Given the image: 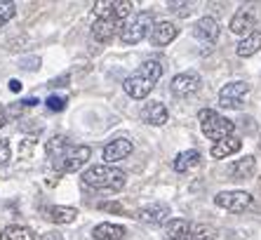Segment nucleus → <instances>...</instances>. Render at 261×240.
I'll return each instance as SVG.
<instances>
[{
    "label": "nucleus",
    "instance_id": "f257e3e1",
    "mask_svg": "<svg viewBox=\"0 0 261 240\" xmlns=\"http://www.w3.org/2000/svg\"><path fill=\"white\" fill-rule=\"evenodd\" d=\"M45 151H47L49 165L55 170H59V172H75V170L83 167L92 156L90 146L71 144L68 137H64V134H57V137L49 139Z\"/></svg>",
    "mask_w": 261,
    "mask_h": 240
},
{
    "label": "nucleus",
    "instance_id": "f03ea898",
    "mask_svg": "<svg viewBox=\"0 0 261 240\" xmlns=\"http://www.w3.org/2000/svg\"><path fill=\"white\" fill-rule=\"evenodd\" d=\"M163 76V64L158 59H146L132 76L125 78L122 87L132 99H144V97L151 94V90L155 87V83Z\"/></svg>",
    "mask_w": 261,
    "mask_h": 240
},
{
    "label": "nucleus",
    "instance_id": "7ed1b4c3",
    "mask_svg": "<svg viewBox=\"0 0 261 240\" xmlns=\"http://www.w3.org/2000/svg\"><path fill=\"white\" fill-rule=\"evenodd\" d=\"M125 172L113 165H94L83 172V184L97 191H120L125 186Z\"/></svg>",
    "mask_w": 261,
    "mask_h": 240
},
{
    "label": "nucleus",
    "instance_id": "20e7f679",
    "mask_svg": "<svg viewBox=\"0 0 261 240\" xmlns=\"http://www.w3.org/2000/svg\"><path fill=\"white\" fill-rule=\"evenodd\" d=\"M167 240H217V231L207 224H195L189 219H170L165 224Z\"/></svg>",
    "mask_w": 261,
    "mask_h": 240
},
{
    "label": "nucleus",
    "instance_id": "39448f33",
    "mask_svg": "<svg viewBox=\"0 0 261 240\" xmlns=\"http://www.w3.org/2000/svg\"><path fill=\"white\" fill-rule=\"evenodd\" d=\"M198 120H200L202 134H205L207 139H212L214 144L221 141V139H226V137H233L236 125H233L228 118H224L221 113L212 111V108H202L200 113H198Z\"/></svg>",
    "mask_w": 261,
    "mask_h": 240
},
{
    "label": "nucleus",
    "instance_id": "423d86ee",
    "mask_svg": "<svg viewBox=\"0 0 261 240\" xmlns=\"http://www.w3.org/2000/svg\"><path fill=\"white\" fill-rule=\"evenodd\" d=\"M153 29V14L151 12H137L132 14V19H127L122 24V31H120V40L125 45H137L141 42Z\"/></svg>",
    "mask_w": 261,
    "mask_h": 240
},
{
    "label": "nucleus",
    "instance_id": "0eeeda50",
    "mask_svg": "<svg viewBox=\"0 0 261 240\" xmlns=\"http://www.w3.org/2000/svg\"><path fill=\"white\" fill-rule=\"evenodd\" d=\"M249 97V85L245 80L228 83L219 90V106L221 108H243V104Z\"/></svg>",
    "mask_w": 261,
    "mask_h": 240
},
{
    "label": "nucleus",
    "instance_id": "6e6552de",
    "mask_svg": "<svg viewBox=\"0 0 261 240\" xmlns=\"http://www.w3.org/2000/svg\"><path fill=\"white\" fill-rule=\"evenodd\" d=\"M214 205L226 212L240 214V212L252 207V196H249L247 191H221L214 196Z\"/></svg>",
    "mask_w": 261,
    "mask_h": 240
},
{
    "label": "nucleus",
    "instance_id": "1a4fd4ad",
    "mask_svg": "<svg viewBox=\"0 0 261 240\" xmlns=\"http://www.w3.org/2000/svg\"><path fill=\"white\" fill-rule=\"evenodd\" d=\"M129 14H132V3L129 0H99L94 5V17H113L118 21H122Z\"/></svg>",
    "mask_w": 261,
    "mask_h": 240
},
{
    "label": "nucleus",
    "instance_id": "9d476101",
    "mask_svg": "<svg viewBox=\"0 0 261 240\" xmlns=\"http://www.w3.org/2000/svg\"><path fill=\"white\" fill-rule=\"evenodd\" d=\"M137 219L141 224H151V226H160V224H167L170 222V205L165 203H153V205H146L141 210H137Z\"/></svg>",
    "mask_w": 261,
    "mask_h": 240
},
{
    "label": "nucleus",
    "instance_id": "9b49d317",
    "mask_svg": "<svg viewBox=\"0 0 261 240\" xmlns=\"http://www.w3.org/2000/svg\"><path fill=\"white\" fill-rule=\"evenodd\" d=\"M200 85H202L200 76L193 73V71H189V73H179V76H174L170 87H172V94H176V97H191V94H195V92L200 90Z\"/></svg>",
    "mask_w": 261,
    "mask_h": 240
},
{
    "label": "nucleus",
    "instance_id": "f8f14e48",
    "mask_svg": "<svg viewBox=\"0 0 261 240\" xmlns=\"http://www.w3.org/2000/svg\"><path fill=\"white\" fill-rule=\"evenodd\" d=\"M122 24H125V21H118V19H113V17H97L94 24H92V36L99 42H109L116 33L122 31Z\"/></svg>",
    "mask_w": 261,
    "mask_h": 240
},
{
    "label": "nucleus",
    "instance_id": "ddd939ff",
    "mask_svg": "<svg viewBox=\"0 0 261 240\" xmlns=\"http://www.w3.org/2000/svg\"><path fill=\"white\" fill-rule=\"evenodd\" d=\"M132 141L129 139H125V137H118V139H113V141H109V144L103 146V160L109 162V165H113V162H118V160H125V158L132 153Z\"/></svg>",
    "mask_w": 261,
    "mask_h": 240
},
{
    "label": "nucleus",
    "instance_id": "4468645a",
    "mask_svg": "<svg viewBox=\"0 0 261 240\" xmlns=\"http://www.w3.org/2000/svg\"><path fill=\"white\" fill-rule=\"evenodd\" d=\"M167 118H170V111H167V106L160 102H148L144 108H141V120H144L146 125H165L167 123Z\"/></svg>",
    "mask_w": 261,
    "mask_h": 240
},
{
    "label": "nucleus",
    "instance_id": "2eb2a0df",
    "mask_svg": "<svg viewBox=\"0 0 261 240\" xmlns=\"http://www.w3.org/2000/svg\"><path fill=\"white\" fill-rule=\"evenodd\" d=\"M148 36H151V42L155 47H163V45H170V42L179 36V29H176L172 21H160V24H153Z\"/></svg>",
    "mask_w": 261,
    "mask_h": 240
},
{
    "label": "nucleus",
    "instance_id": "dca6fc26",
    "mask_svg": "<svg viewBox=\"0 0 261 240\" xmlns=\"http://www.w3.org/2000/svg\"><path fill=\"white\" fill-rule=\"evenodd\" d=\"M256 172V160L252 156H245L240 160L231 162L228 167H226V174L231 177V179H249V177H254Z\"/></svg>",
    "mask_w": 261,
    "mask_h": 240
},
{
    "label": "nucleus",
    "instance_id": "f3484780",
    "mask_svg": "<svg viewBox=\"0 0 261 240\" xmlns=\"http://www.w3.org/2000/svg\"><path fill=\"white\" fill-rule=\"evenodd\" d=\"M193 33H195V38H200V40H205V42L212 45V42L219 40V21L212 19V17L198 19V24L193 26Z\"/></svg>",
    "mask_w": 261,
    "mask_h": 240
},
{
    "label": "nucleus",
    "instance_id": "a211bd4d",
    "mask_svg": "<svg viewBox=\"0 0 261 240\" xmlns=\"http://www.w3.org/2000/svg\"><path fill=\"white\" fill-rule=\"evenodd\" d=\"M254 24H256L254 14L249 12V10H240L231 19V33H236V36H249V33H254Z\"/></svg>",
    "mask_w": 261,
    "mask_h": 240
},
{
    "label": "nucleus",
    "instance_id": "6ab92c4d",
    "mask_svg": "<svg viewBox=\"0 0 261 240\" xmlns=\"http://www.w3.org/2000/svg\"><path fill=\"white\" fill-rule=\"evenodd\" d=\"M243 149V141L238 137H226L221 139V141H217V144L212 146V151H210V156L217 158V160H221V158H228L233 156V153H238V151Z\"/></svg>",
    "mask_w": 261,
    "mask_h": 240
},
{
    "label": "nucleus",
    "instance_id": "aec40b11",
    "mask_svg": "<svg viewBox=\"0 0 261 240\" xmlns=\"http://www.w3.org/2000/svg\"><path fill=\"white\" fill-rule=\"evenodd\" d=\"M125 233H127V231H125V226L103 222V224H99V226H94L92 238H94V240H122V238H125Z\"/></svg>",
    "mask_w": 261,
    "mask_h": 240
},
{
    "label": "nucleus",
    "instance_id": "412c9836",
    "mask_svg": "<svg viewBox=\"0 0 261 240\" xmlns=\"http://www.w3.org/2000/svg\"><path fill=\"white\" fill-rule=\"evenodd\" d=\"M45 217L55 224H73L78 219V210L75 207H61V205H52L45 210Z\"/></svg>",
    "mask_w": 261,
    "mask_h": 240
},
{
    "label": "nucleus",
    "instance_id": "4be33fe9",
    "mask_svg": "<svg viewBox=\"0 0 261 240\" xmlns=\"http://www.w3.org/2000/svg\"><path fill=\"white\" fill-rule=\"evenodd\" d=\"M200 162V151H195V149H191V151H181L179 156L174 158V162H172V167L176 170V172H189V170H193L195 165Z\"/></svg>",
    "mask_w": 261,
    "mask_h": 240
},
{
    "label": "nucleus",
    "instance_id": "5701e85b",
    "mask_svg": "<svg viewBox=\"0 0 261 240\" xmlns=\"http://www.w3.org/2000/svg\"><path fill=\"white\" fill-rule=\"evenodd\" d=\"M261 50V31H254V33H249V36H245L243 40L238 42V57H252V54H256Z\"/></svg>",
    "mask_w": 261,
    "mask_h": 240
},
{
    "label": "nucleus",
    "instance_id": "b1692460",
    "mask_svg": "<svg viewBox=\"0 0 261 240\" xmlns=\"http://www.w3.org/2000/svg\"><path fill=\"white\" fill-rule=\"evenodd\" d=\"M0 240H38V235L33 233L29 226H19V224H12V226H5V228H3Z\"/></svg>",
    "mask_w": 261,
    "mask_h": 240
},
{
    "label": "nucleus",
    "instance_id": "393cba45",
    "mask_svg": "<svg viewBox=\"0 0 261 240\" xmlns=\"http://www.w3.org/2000/svg\"><path fill=\"white\" fill-rule=\"evenodd\" d=\"M14 14H17V5L14 3H0V26H5Z\"/></svg>",
    "mask_w": 261,
    "mask_h": 240
},
{
    "label": "nucleus",
    "instance_id": "a878e982",
    "mask_svg": "<svg viewBox=\"0 0 261 240\" xmlns=\"http://www.w3.org/2000/svg\"><path fill=\"white\" fill-rule=\"evenodd\" d=\"M45 104H47L49 111H64V108H66V104H68V97H55V94H52Z\"/></svg>",
    "mask_w": 261,
    "mask_h": 240
},
{
    "label": "nucleus",
    "instance_id": "bb28decb",
    "mask_svg": "<svg viewBox=\"0 0 261 240\" xmlns=\"http://www.w3.org/2000/svg\"><path fill=\"white\" fill-rule=\"evenodd\" d=\"M10 156H12V151H10V139H0V167H5L7 162H10Z\"/></svg>",
    "mask_w": 261,
    "mask_h": 240
},
{
    "label": "nucleus",
    "instance_id": "cd10ccee",
    "mask_svg": "<svg viewBox=\"0 0 261 240\" xmlns=\"http://www.w3.org/2000/svg\"><path fill=\"white\" fill-rule=\"evenodd\" d=\"M38 240H66L64 235L59 233V231H49V233H45V235H40Z\"/></svg>",
    "mask_w": 261,
    "mask_h": 240
},
{
    "label": "nucleus",
    "instance_id": "c85d7f7f",
    "mask_svg": "<svg viewBox=\"0 0 261 240\" xmlns=\"http://www.w3.org/2000/svg\"><path fill=\"white\" fill-rule=\"evenodd\" d=\"M101 210H109V212H122V207H120V205H116V203H103V205H101Z\"/></svg>",
    "mask_w": 261,
    "mask_h": 240
},
{
    "label": "nucleus",
    "instance_id": "c756f323",
    "mask_svg": "<svg viewBox=\"0 0 261 240\" xmlns=\"http://www.w3.org/2000/svg\"><path fill=\"white\" fill-rule=\"evenodd\" d=\"M61 83H68V73H66V76H61L59 80H52L49 85H52V87H61Z\"/></svg>",
    "mask_w": 261,
    "mask_h": 240
},
{
    "label": "nucleus",
    "instance_id": "7c9ffc66",
    "mask_svg": "<svg viewBox=\"0 0 261 240\" xmlns=\"http://www.w3.org/2000/svg\"><path fill=\"white\" fill-rule=\"evenodd\" d=\"M10 90H12V92H21V83H19V80H10Z\"/></svg>",
    "mask_w": 261,
    "mask_h": 240
},
{
    "label": "nucleus",
    "instance_id": "2f4dec72",
    "mask_svg": "<svg viewBox=\"0 0 261 240\" xmlns=\"http://www.w3.org/2000/svg\"><path fill=\"white\" fill-rule=\"evenodd\" d=\"M5 123H7V113H5V108L0 106V127L5 125Z\"/></svg>",
    "mask_w": 261,
    "mask_h": 240
}]
</instances>
